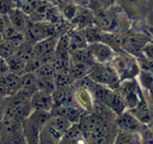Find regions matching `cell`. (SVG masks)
Here are the masks:
<instances>
[{
    "label": "cell",
    "instance_id": "1",
    "mask_svg": "<svg viewBox=\"0 0 153 144\" xmlns=\"http://www.w3.org/2000/svg\"><path fill=\"white\" fill-rule=\"evenodd\" d=\"M78 125L87 137L89 144H109L110 136L108 126L100 115L89 114L82 119Z\"/></svg>",
    "mask_w": 153,
    "mask_h": 144
},
{
    "label": "cell",
    "instance_id": "2",
    "mask_svg": "<svg viewBox=\"0 0 153 144\" xmlns=\"http://www.w3.org/2000/svg\"><path fill=\"white\" fill-rule=\"evenodd\" d=\"M51 114L33 110L31 114L22 122V128L27 144H40V134L43 126Z\"/></svg>",
    "mask_w": 153,
    "mask_h": 144
},
{
    "label": "cell",
    "instance_id": "3",
    "mask_svg": "<svg viewBox=\"0 0 153 144\" xmlns=\"http://www.w3.org/2000/svg\"><path fill=\"white\" fill-rule=\"evenodd\" d=\"M110 65L116 73L120 81L135 79V76L140 74V70L136 58L123 51L121 53L119 52L115 53Z\"/></svg>",
    "mask_w": 153,
    "mask_h": 144
},
{
    "label": "cell",
    "instance_id": "4",
    "mask_svg": "<svg viewBox=\"0 0 153 144\" xmlns=\"http://www.w3.org/2000/svg\"><path fill=\"white\" fill-rule=\"evenodd\" d=\"M72 125V123L62 117L51 115L43 126L40 139L43 138L48 143L58 144Z\"/></svg>",
    "mask_w": 153,
    "mask_h": 144
},
{
    "label": "cell",
    "instance_id": "5",
    "mask_svg": "<svg viewBox=\"0 0 153 144\" xmlns=\"http://www.w3.org/2000/svg\"><path fill=\"white\" fill-rule=\"evenodd\" d=\"M88 76L94 82L116 90L120 85V80L113 68L108 65L94 64L91 66Z\"/></svg>",
    "mask_w": 153,
    "mask_h": 144
},
{
    "label": "cell",
    "instance_id": "6",
    "mask_svg": "<svg viewBox=\"0 0 153 144\" xmlns=\"http://www.w3.org/2000/svg\"><path fill=\"white\" fill-rule=\"evenodd\" d=\"M149 39L148 35L137 30L126 32L122 35L120 49L134 57H137L141 54L143 48Z\"/></svg>",
    "mask_w": 153,
    "mask_h": 144
},
{
    "label": "cell",
    "instance_id": "7",
    "mask_svg": "<svg viewBox=\"0 0 153 144\" xmlns=\"http://www.w3.org/2000/svg\"><path fill=\"white\" fill-rule=\"evenodd\" d=\"M116 90L123 98L127 110L135 108L143 99L139 85L135 79H129L121 81L119 88Z\"/></svg>",
    "mask_w": 153,
    "mask_h": 144
},
{
    "label": "cell",
    "instance_id": "8",
    "mask_svg": "<svg viewBox=\"0 0 153 144\" xmlns=\"http://www.w3.org/2000/svg\"><path fill=\"white\" fill-rule=\"evenodd\" d=\"M86 50L94 64L108 65L113 60L116 52L103 42L88 44Z\"/></svg>",
    "mask_w": 153,
    "mask_h": 144
},
{
    "label": "cell",
    "instance_id": "9",
    "mask_svg": "<svg viewBox=\"0 0 153 144\" xmlns=\"http://www.w3.org/2000/svg\"><path fill=\"white\" fill-rule=\"evenodd\" d=\"M115 125L119 131L138 134H141L148 127V125L141 122L129 110H126L116 116Z\"/></svg>",
    "mask_w": 153,
    "mask_h": 144
},
{
    "label": "cell",
    "instance_id": "10",
    "mask_svg": "<svg viewBox=\"0 0 153 144\" xmlns=\"http://www.w3.org/2000/svg\"><path fill=\"white\" fill-rule=\"evenodd\" d=\"M57 40V37L52 36L35 44L34 52L36 56L40 59L44 64L51 63L55 56Z\"/></svg>",
    "mask_w": 153,
    "mask_h": 144
},
{
    "label": "cell",
    "instance_id": "11",
    "mask_svg": "<svg viewBox=\"0 0 153 144\" xmlns=\"http://www.w3.org/2000/svg\"><path fill=\"white\" fill-rule=\"evenodd\" d=\"M82 108L74 105H63L53 106L51 111L52 116L62 117L72 124H78L84 114Z\"/></svg>",
    "mask_w": 153,
    "mask_h": 144
},
{
    "label": "cell",
    "instance_id": "12",
    "mask_svg": "<svg viewBox=\"0 0 153 144\" xmlns=\"http://www.w3.org/2000/svg\"><path fill=\"white\" fill-rule=\"evenodd\" d=\"M30 104L33 110L49 113L54 106L52 94L38 90L35 91L30 97Z\"/></svg>",
    "mask_w": 153,
    "mask_h": 144
},
{
    "label": "cell",
    "instance_id": "13",
    "mask_svg": "<svg viewBox=\"0 0 153 144\" xmlns=\"http://www.w3.org/2000/svg\"><path fill=\"white\" fill-rule=\"evenodd\" d=\"M58 144H89V141L79 125L73 124Z\"/></svg>",
    "mask_w": 153,
    "mask_h": 144
},
{
    "label": "cell",
    "instance_id": "14",
    "mask_svg": "<svg viewBox=\"0 0 153 144\" xmlns=\"http://www.w3.org/2000/svg\"><path fill=\"white\" fill-rule=\"evenodd\" d=\"M7 16L8 21L11 26L16 30L22 33L24 32V30L26 29L27 24L29 23L27 21L26 14L16 7L12 8L11 11L8 12Z\"/></svg>",
    "mask_w": 153,
    "mask_h": 144
},
{
    "label": "cell",
    "instance_id": "15",
    "mask_svg": "<svg viewBox=\"0 0 153 144\" xmlns=\"http://www.w3.org/2000/svg\"><path fill=\"white\" fill-rule=\"evenodd\" d=\"M8 92L9 97L17 94L21 87V76L9 73L6 76L0 78Z\"/></svg>",
    "mask_w": 153,
    "mask_h": 144
},
{
    "label": "cell",
    "instance_id": "16",
    "mask_svg": "<svg viewBox=\"0 0 153 144\" xmlns=\"http://www.w3.org/2000/svg\"><path fill=\"white\" fill-rule=\"evenodd\" d=\"M36 77L34 73H24L21 76V87L19 93L27 97H31L32 94L36 91Z\"/></svg>",
    "mask_w": 153,
    "mask_h": 144
},
{
    "label": "cell",
    "instance_id": "17",
    "mask_svg": "<svg viewBox=\"0 0 153 144\" xmlns=\"http://www.w3.org/2000/svg\"><path fill=\"white\" fill-rule=\"evenodd\" d=\"M114 144H141L140 134L119 130L114 138Z\"/></svg>",
    "mask_w": 153,
    "mask_h": 144
},
{
    "label": "cell",
    "instance_id": "18",
    "mask_svg": "<svg viewBox=\"0 0 153 144\" xmlns=\"http://www.w3.org/2000/svg\"><path fill=\"white\" fill-rule=\"evenodd\" d=\"M6 61L7 63L8 68L10 73L19 76H22L24 74L25 66H26V61L19 57L15 53L13 55L10 56L9 57L6 58Z\"/></svg>",
    "mask_w": 153,
    "mask_h": 144
},
{
    "label": "cell",
    "instance_id": "19",
    "mask_svg": "<svg viewBox=\"0 0 153 144\" xmlns=\"http://www.w3.org/2000/svg\"><path fill=\"white\" fill-rule=\"evenodd\" d=\"M91 66L84 65V64H74L71 63L69 66L68 74L74 82L79 81L88 76Z\"/></svg>",
    "mask_w": 153,
    "mask_h": 144
},
{
    "label": "cell",
    "instance_id": "20",
    "mask_svg": "<svg viewBox=\"0 0 153 144\" xmlns=\"http://www.w3.org/2000/svg\"><path fill=\"white\" fill-rule=\"evenodd\" d=\"M69 56H70L71 63L84 64V65H87L90 66L94 65L88 53L86 48H79V49L69 52Z\"/></svg>",
    "mask_w": 153,
    "mask_h": 144
},
{
    "label": "cell",
    "instance_id": "21",
    "mask_svg": "<svg viewBox=\"0 0 153 144\" xmlns=\"http://www.w3.org/2000/svg\"><path fill=\"white\" fill-rule=\"evenodd\" d=\"M3 39L7 40L9 42L12 43L17 47L19 45H20L25 40L24 39V34L22 32H19L11 26L10 23H8L7 26L4 30L3 33Z\"/></svg>",
    "mask_w": 153,
    "mask_h": 144
},
{
    "label": "cell",
    "instance_id": "22",
    "mask_svg": "<svg viewBox=\"0 0 153 144\" xmlns=\"http://www.w3.org/2000/svg\"><path fill=\"white\" fill-rule=\"evenodd\" d=\"M15 54L26 62L32 58L36 57L34 52V45L25 40L16 47Z\"/></svg>",
    "mask_w": 153,
    "mask_h": 144
},
{
    "label": "cell",
    "instance_id": "23",
    "mask_svg": "<svg viewBox=\"0 0 153 144\" xmlns=\"http://www.w3.org/2000/svg\"><path fill=\"white\" fill-rule=\"evenodd\" d=\"M56 89H65L74 85V81L70 78L69 74L66 73H56L54 76Z\"/></svg>",
    "mask_w": 153,
    "mask_h": 144
},
{
    "label": "cell",
    "instance_id": "24",
    "mask_svg": "<svg viewBox=\"0 0 153 144\" xmlns=\"http://www.w3.org/2000/svg\"><path fill=\"white\" fill-rule=\"evenodd\" d=\"M37 79L41 78H52L54 77L56 72L50 63L43 64L40 68L34 73Z\"/></svg>",
    "mask_w": 153,
    "mask_h": 144
},
{
    "label": "cell",
    "instance_id": "25",
    "mask_svg": "<svg viewBox=\"0 0 153 144\" xmlns=\"http://www.w3.org/2000/svg\"><path fill=\"white\" fill-rule=\"evenodd\" d=\"M36 88L38 90H41V91L47 92V93H49V94H53V91L56 89L54 77L37 79Z\"/></svg>",
    "mask_w": 153,
    "mask_h": 144
},
{
    "label": "cell",
    "instance_id": "26",
    "mask_svg": "<svg viewBox=\"0 0 153 144\" xmlns=\"http://www.w3.org/2000/svg\"><path fill=\"white\" fill-rule=\"evenodd\" d=\"M16 46L7 40L2 39L0 40V57L4 59L13 55L16 52Z\"/></svg>",
    "mask_w": 153,
    "mask_h": 144
},
{
    "label": "cell",
    "instance_id": "27",
    "mask_svg": "<svg viewBox=\"0 0 153 144\" xmlns=\"http://www.w3.org/2000/svg\"><path fill=\"white\" fill-rule=\"evenodd\" d=\"M136 58L138 66L140 68V70L144 73H148L153 75V60L144 57L143 56L140 54Z\"/></svg>",
    "mask_w": 153,
    "mask_h": 144
},
{
    "label": "cell",
    "instance_id": "28",
    "mask_svg": "<svg viewBox=\"0 0 153 144\" xmlns=\"http://www.w3.org/2000/svg\"><path fill=\"white\" fill-rule=\"evenodd\" d=\"M43 62L38 57H34L26 62L24 73H34L35 72L43 65Z\"/></svg>",
    "mask_w": 153,
    "mask_h": 144
},
{
    "label": "cell",
    "instance_id": "29",
    "mask_svg": "<svg viewBox=\"0 0 153 144\" xmlns=\"http://www.w3.org/2000/svg\"><path fill=\"white\" fill-rule=\"evenodd\" d=\"M16 7L13 0H0V15L7 16L11 9Z\"/></svg>",
    "mask_w": 153,
    "mask_h": 144
},
{
    "label": "cell",
    "instance_id": "30",
    "mask_svg": "<svg viewBox=\"0 0 153 144\" xmlns=\"http://www.w3.org/2000/svg\"><path fill=\"white\" fill-rule=\"evenodd\" d=\"M141 136V144H153V130L147 128L140 134Z\"/></svg>",
    "mask_w": 153,
    "mask_h": 144
},
{
    "label": "cell",
    "instance_id": "31",
    "mask_svg": "<svg viewBox=\"0 0 153 144\" xmlns=\"http://www.w3.org/2000/svg\"><path fill=\"white\" fill-rule=\"evenodd\" d=\"M141 55L153 60V39H149L143 46Z\"/></svg>",
    "mask_w": 153,
    "mask_h": 144
},
{
    "label": "cell",
    "instance_id": "32",
    "mask_svg": "<svg viewBox=\"0 0 153 144\" xmlns=\"http://www.w3.org/2000/svg\"><path fill=\"white\" fill-rule=\"evenodd\" d=\"M9 73H10V71H9V68H8L6 59L0 57V78L6 76Z\"/></svg>",
    "mask_w": 153,
    "mask_h": 144
},
{
    "label": "cell",
    "instance_id": "33",
    "mask_svg": "<svg viewBox=\"0 0 153 144\" xmlns=\"http://www.w3.org/2000/svg\"><path fill=\"white\" fill-rule=\"evenodd\" d=\"M8 23H9V21L8 20L7 21L6 19L3 17V16L0 15V33L2 35H3L4 30H5L7 26Z\"/></svg>",
    "mask_w": 153,
    "mask_h": 144
},
{
    "label": "cell",
    "instance_id": "34",
    "mask_svg": "<svg viewBox=\"0 0 153 144\" xmlns=\"http://www.w3.org/2000/svg\"><path fill=\"white\" fill-rule=\"evenodd\" d=\"M139 1V0H123V3H125L126 5H135V4H136L137 3V2Z\"/></svg>",
    "mask_w": 153,
    "mask_h": 144
},
{
    "label": "cell",
    "instance_id": "35",
    "mask_svg": "<svg viewBox=\"0 0 153 144\" xmlns=\"http://www.w3.org/2000/svg\"><path fill=\"white\" fill-rule=\"evenodd\" d=\"M148 126L149 127V128L152 129L153 130V116H152V119H151L150 122H149V123L148 124Z\"/></svg>",
    "mask_w": 153,
    "mask_h": 144
},
{
    "label": "cell",
    "instance_id": "36",
    "mask_svg": "<svg viewBox=\"0 0 153 144\" xmlns=\"http://www.w3.org/2000/svg\"><path fill=\"white\" fill-rule=\"evenodd\" d=\"M150 93H151V96H152V102H153V81H152V86H151V89H150Z\"/></svg>",
    "mask_w": 153,
    "mask_h": 144
},
{
    "label": "cell",
    "instance_id": "37",
    "mask_svg": "<svg viewBox=\"0 0 153 144\" xmlns=\"http://www.w3.org/2000/svg\"><path fill=\"white\" fill-rule=\"evenodd\" d=\"M148 31L150 32V34L152 35V36L153 37V27H149V28H148Z\"/></svg>",
    "mask_w": 153,
    "mask_h": 144
},
{
    "label": "cell",
    "instance_id": "38",
    "mask_svg": "<svg viewBox=\"0 0 153 144\" xmlns=\"http://www.w3.org/2000/svg\"><path fill=\"white\" fill-rule=\"evenodd\" d=\"M105 1H106V3H111L114 0H105Z\"/></svg>",
    "mask_w": 153,
    "mask_h": 144
},
{
    "label": "cell",
    "instance_id": "39",
    "mask_svg": "<svg viewBox=\"0 0 153 144\" xmlns=\"http://www.w3.org/2000/svg\"><path fill=\"white\" fill-rule=\"evenodd\" d=\"M0 144H2L1 143V126H0Z\"/></svg>",
    "mask_w": 153,
    "mask_h": 144
}]
</instances>
